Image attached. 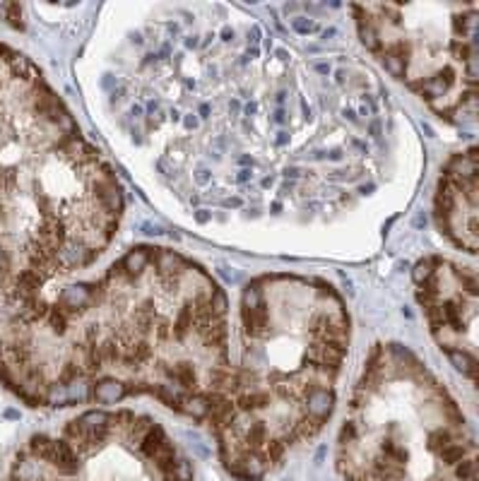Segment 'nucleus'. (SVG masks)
Returning a JSON list of instances; mask_svg holds the SVG:
<instances>
[{
    "label": "nucleus",
    "instance_id": "obj_1",
    "mask_svg": "<svg viewBox=\"0 0 479 481\" xmlns=\"http://www.w3.org/2000/svg\"><path fill=\"white\" fill-rule=\"evenodd\" d=\"M477 181V154L475 149L468 154L458 157L451 162L448 171L441 181V195H439V219L441 229L451 236L458 246L470 248L475 253L477 248V227H475V210L465 207L468 203H475V186Z\"/></svg>",
    "mask_w": 479,
    "mask_h": 481
}]
</instances>
